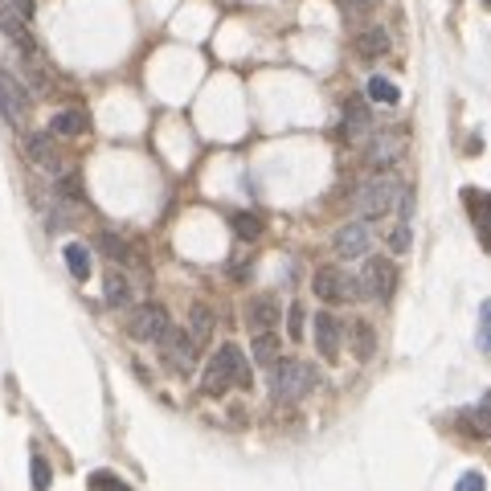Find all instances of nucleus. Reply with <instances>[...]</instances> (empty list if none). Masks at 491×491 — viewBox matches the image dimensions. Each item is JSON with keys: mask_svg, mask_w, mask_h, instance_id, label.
<instances>
[{"mask_svg": "<svg viewBox=\"0 0 491 491\" xmlns=\"http://www.w3.org/2000/svg\"><path fill=\"white\" fill-rule=\"evenodd\" d=\"M201 389L209 397H221L225 389H250V360H246V352L237 344H221L213 352L201 373Z\"/></svg>", "mask_w": 491, "mask_h": 491, "instance_id": "nucleus-1", "label": "nucleus"}, {"mask_svg": "<svg viewBox=\"0 0 491 491\" xmlns=\"http://www.w3.org/2000/svg\"><path fill=\"white\" fill-rule=\"evenodd\" d=\"M316 368L307 365V360H295V356H278L275 365H270V393H275V401H283V406H291V401H303L311 389H316Z\"/></svg>", "mask_w": 491, "mask_h": 491, "instance_id": "nucleus-2", "label": "nucleus"}, {"mask_svg": "<svg viewBox=\"0 0 491 491\" xmlns=\"http://www.w3.org/2000/svg\"><path fill=\"white\" fill-rule=\"evenodd\" d=\"M397 196H401V185H397L393 176H373V180H365V185H360V193H356V213H360V221H376V217H385V213H393Z\"/></svg>", "mask_w": 491, "mask_h": 491, "instance_id": "nucleus-3", "label": "nucleus"}, {"mask_svg": "<svg viewBox=\"0 0 491 491\" xmlns=\"http://www.w3.org/2000/svg\"><path fill=\"white\" fill-rule=\"evenodd\" d=\"M393 286H397V270H393V262L389 258H365V266H360V275H356V291H360V299H376V303H385L393 295Z\"/></svg>", "mask_w": 491, "mask_h": 491, "instance_id": "nucleus-4", "label": "nucleus"}, {"mask_svg": "<svg viewBox=\"0 0 491 491\" xmlns=\"http://www.w3.org/2000/svg\"><path fill=\"white\" fill-rule=\"evenodd\" d=\"M311 291H316L324 303H352V299H360L356 278H352L348 270H340V266H319L316 278H311Z\"/></svg>", "mask_w": 491, "mask_h": 491, "instance_id": "nucleus-5", "label": "nucleus"}, {"mask_svg": "<svg viewBox=\"0 0 491 491\" xmlns=\"http://www.w3.org/2000/svg\"><path fill=\"white\" fill-rule=\"evenodd\" d=\"M172 327V319H168V311L160 307V303H144V307H135L127 316V336L131 340H160L164 332Z\"/></svg>", "mask_w": 491, "mask_h": 491, "instance_id": "nucleus-6", "label": "nucleus"}, {"mask_svg": "<svg viewBox=\"0 0 491 491\" xmlns=\"http://www.w3.org/2000/svg\"><path fill=\"white\" fill-rule=\"evenodd\" d=\"M155 344H160V356H164V365H168V368H176V373H193L196 344H193V336H188V332L168 327V332H164Z\"/></svg>", "mask_w": 491, "mask_h": 491, "instance_id": "nucleus-7", "label": "nucleus"}, {"mask_svg": "<svg viewBox=\"0 0 491 491\" xmlns=\"http://www.w3.org/2000/svg\"><path fill=\"white\" fill-rule=\"evenodd\" d=\"M0 106H5V119L13 123V127H25V119H29L33 111V98L29 90L16 82V74H8L5 65H0Z\"/></svg>", "mask_w": 491, "mask_h": 491, "instance_id": "nucleus-8", "label": "nucleus"}, {"mask_svg": "<svg viewBox=\"0 0 491 491\" xmlns=\"http://www.w3.org/2000/svg\"><path fill=\"white\" fill-rule=\"evenodd\" d=\"M25 155H29L37 168H45V172H62V155H57L54 135H49V131H25Z\"/></svg>", "mask_w": 491, "mask_h": 491, "instance_id": "nucleus-9", "label": "nucleus"}, {"mask_svg": "<svg viewBox=\"0 0 491 491\" xmlns=\"http://www.w3.org/2000/svg\"><path fill=\"white\" fill-rule=\"evenodd\" d=\"M368 246H373L368 221H348V225L336 234V254H340V258H365Z\"/></svg>", "mask_w": 491, "mask_h": 491, "instance_id": "nucleus-10", "label": "nucleus"}, {"mask_svg": "<svg viewBox=\"0 0 491 491\" xmlns=\"http://www.w3.org/2000/svg\"><path fill=\"white\" fill-rule=\"evenodd\" d=\"M466 213L475 221V234H479V246L491 250V193H479V188H463Z\"/></svg>", "mask_w": 491, "mask_h": 491, "instance_id": "nucleus-11", "label": "nucleus"}, {"mask_svg": "<svg viewBox=\"0 0 491 491\" xmlns=\"http://www.w3.org/2000/svg\"><path fill=\"white\" fill-rule=\"evenodd\" d=\"M246 324H250L254 336L275 332V324H278V299L275 295H258V299H250V307H246Z\"/></svg>", "mask_w": 491, "mask_h": 491, "instance_id": "nucleus-12", "label": "nucleus"}, {"mask_svg": "<svg viewBox=\"0 0 491 491\" xmlns=\"http://www.w3.org/2000/svg\"><path fill=\"white\" fill-rule=\"evenodd\" d=\"M401 147H406V135H401L397 127H385V131H376L373 144H368V160L385 168V164H393L401 155Z\"/></svg>", "mask_w": 491, "mask_h": 491, "instance_id": "nucleus-13", "label": "nucleus"}, {"mask_svg": "<svg viewBox=\"0 0 491 491\" xmlns=\"http://www.w3.org/2000/svg\"><path fill=\"white\" fill-rule=\"evenodd\" d=\"M316 348H319V356H327V360L340 356V319H336L332 311H319L316 316Z\"/></svg>", "mask_w": 491, "mask_h": 491, "instance_id": "nucleus-14", "label": "nucleus"}, {"mask_svg": "<svg viewBox=\"0 0 491 491\" xmlns=\"http://www.w3.org/2000/svg\"><path fill=\"white\" fill-rule=\"evenodd\" d=\"M458 417H463V426H466L471 434H479V438H491V393H483V397L475 401L471 409H463Z\"/></svg>", "mask_w": 491, "mask_h": 491, "instance_id": "nucleus-15", "label": "nucleus"}, {"mask_svg": "<svg viewBox=\"0 0 491 491\" xmlns=\"http://www.w3.org/2000/svg\"><path fill=\"white\" fill-rule=\"evenodd\" d=\"M86 131V115L74 111V106H65V111H57L54 119H49V135H62V139H74Z\"/></svg>", "mask_w": 491, "mask_h": 491, "instance_id": "nucleus-16", "label": "nucleus"}, {"mask_svg": "<svg viewBox=\"0 0 491 491\" xmlns=\"http://www.w3.org/2000/svg\"><path fill=\"white\" fill-rule=\"evenodd\" d=\"M368 131V106L360 98L344 103V139H360Z\"/></svg>", "mask_w": 491, "mask_h": 491, "instance_id": "nucleus-17", "label": "nucleus"}, {"mask_svg": "<svg viewBox=\"0 0 491 491\" xmlns=\"http://www.w3.org/2000/svg\"><path fill=\"white\" fill-rule=\"evenodd\" d=\"M188 336H193L196 348H201V344L213 336V311H209V307H201V303H196V307L188 311Z\"/></svg>", "mask_w": 491, "mask_h": 491, "instance_id": "nucleus-18", "label": "nucleus"}, {"mask_svg": "<svg viewBox=\"0 0 491 491\" xmlns=\"http://www.w3.org/2000/svg\"><path fill=\"white\" fill-rule=\"evenodd\" d=\"M103 299L111 303V307H127L131 303V286H127V278H123L119 270H111V275L103 278Z\"/></svg>", "mask_w": 491, "mask_h": 491, "instance_id": "nucleus-19", "label": "nucleus"}, {"mask_svg": "<svg viewBox=\"0 0 491 491\" xmlns=\"http://www.w3.org/2000/svg\"><path fill=\"white\" fill-rule=\"evenodd\" d=\"M385 49H389V29H381V25L356 37V54H365V57H381Z\"/></svg>", "mask_w": 491, "mask_h": 491, "instance_id": "nucleus-20", "label": "nucleus"}, {"mask_svg": "<svg viewBox=\"0 0 491 491\" xmlns=\"http://www.w3.org/2000/svg\"><path fill=\"white\" fill-rule=\"evenodd\" d=\"M62 254H65V266H70V275L78 278V283H86V278H90V250H86V246L70 242Z\"/></svg>", "mask_w": 491, "mask_h": 491, "instance_id": "nucleus-21", "label": "nucleus"}, {"mask_svg": "<svg viewBox=\"0 0 491 491\" xmlns=\"http://www.w3.org/2000/svg\"><path fill=\"white\" fill-rule=\"evenodd\" d=\"M352 352H356L360 360H368V356L376 352V336H373V327L360 324V319L352 324Z\"/></svg>", "mask_w": 491, "mask_h": 491, "instance_id": "nucleus-22", "label": "nucleus"}, {"mask_svg": "<svg viewBox=\"0 0 491 491\" xmlns=\"http://www.w3.org/2000/svg\"><path fill=\"white\" fill-rule=\"evenodd\" d=\"M368 98H376V103H397V98H401V90L397 86H393V82L389 78H381V74H373V78H368Z\"/></svg>", "mask_w": 491, "mask_h": 491, "instance_id": "nucleus-23", "label": "nucleus"}, {"mask_svg": "<svg viewBox=\"0 0 491 491\" xmlns=\"http://www.w3.org/2000/svg\"><path fill=\"white\" fill-rule=\"evenodd\" d=\"M254 360H258V365H266V368L278 360V340H275V332L254 336Z\"/></svg>", "mask_w": 491, "mask_h": 491, "instance_id": "nucleus-24", "label": "nucleus"}, {"mask_svg": "<svg viewBox=\"0 0 491 491\" xmlns=\"http://www.w3.org/2000/svg\"><path fill=\"white\" fill-rule=\"evenodd\" d=\"M29 475H33V491H49V479H54V471H49V463H45V455H33L29 458Z\"/></svg>", "mask_w": 491, "mask_h": 491, "instance_id": "nucleus-25", "label": "nucleus"}, {"mask_svg": "<svg viewBox=\"0 0 491 491\" xmlns=\"http://www.w3.org/2000/svg\"><path fill=\"white\" fill-rule=\"evenodd\" d=\"M234 234L246 237V242H254V237L262 234V221L254 217V213H234Z\"/></svg>", "mask_w": 491, "mask_h": 491, "instance_id": "nucleus-26", "label": "nucleus"}, {"mask_svg": "<svg viewBox=\"0 0 491 491\" xmlns=\"http://www.w3.org/2000/svg\"><path fill=\"white\" fill-rule=\"evenodd\" d=\"M90 491H131V487L119 479V475H111V471H95V475H90Z\"/></svg>", "mask_w": 491, "mask_h": 491, "instance_id": "nucleus-27", "label": "nucleus"}, {"mask_svg": "<svg viewBox=\"0 0 491 491\" xmlns=\"http://www.w3.org/2000/svg\"><path fill=\"white\" fill-rule=\"evenodd\" d=\"M0 8H8V13H13L21 25H29L33 13H37V8H33V0H0Z\"/></svg>", "mask_w": 491, "mask_h": 491, "instance_id": "nucleus-28", "label": "nucleus"}, {"mask_svg": "<svg viewBox=\"0 0 491 491\" xmlns=\"http://www.w3.org/2000/svg\"><path fill=\"white\" fill-rule=\"evenodd\" d=\"M479 348L491 352V299L479 307Z\"/></svg>", "mask_w": 491, "mask_h": 491, "instance_id": "nucleus-29", "label": "nucleus"}, {"mask_svg": "<svg viewBox=\"0 0 491 491\" xmlns=\"http://www.w3.org/2000/svg\"><path fill=\"white\" fill-rule=\"evenodd\" d=\"M303 307L299 303H291V311H286V336H291V340H303Z\"/></svg>", "mask_w": 491, "mask_h": 491, "instance_id": "nucleus-30", "label": "nucleus"}, {"mask_svg": "<svg viewBox=\"0 0 491 491\" xmlns=\"http://www.w3.org/2000/svg\"><path fill=\"white\" fill-rule=\"evenodd\" d=\"M389 250L393 254H406L409 250V225H406V221H401V225L389 234Z\"/></svg>", "mask_w": 491, "mask_h": 491, "instance_id": "nucleus-31", "label": "nucleus"}, {"mask_svg": "<svg viewBox=\"0 0 491 491\" xmlns=\"http://www.w3.org/2000/svg\"><path fill=\"white\" fill-rule=\"evenodd\" d=\"M103 250L111 254V258H119V262L127 258V246H123V242H119V237H115V234H103Z\"/></svg>", "mask_w": 491, "mask_h": 491, "instance_id": "nucleus-32", "label": "nucleus"}, {"mask_svg": "<svg viewBox=\"0 0 491 491\" xmlns=\"http://www.w3.org/2000/svg\"><path fill=\"white\" fill-rule=\"evenodd\" d=\"M455 491H483V475L479 471H466L463 479L455 483Z\"/></svg>", "mask_w": 491, "mask_h": 491, "instance_id": "nucleus-33", "label": "nucleus"}, {"mask_svg": "<svg viewBox=\"0 0 491 491\" xmlns=\"http://www.w3.org/2000/svg\"><path fill=\"white\" fill-rule=\"evenodd\" d=\"M483 5H491V0H483Z\"/></svg>", "mask_w": 491, "mask_h": 491, "instance_id": "nucleus-34", "label": "nucleus"}]
</instances>
